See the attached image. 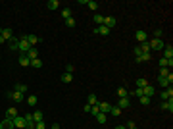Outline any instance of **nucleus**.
I'll return each mask as SVG.
<instances>
[{"label":"nucleus","mask_w":173,"mask_h":129,"mask_svg":"<svg viewBox=\"0 0 173 129\" xmlns=\"http://www.w3.org/2000/svg\"><path fill=\"white\" fill-rule=\"evenodd\" d=\"M148 44H150V50H163V41L162 39H152V41H148Z\"/></svg>","instance_id":"nucleus-1"},{"label":"nucleus","mask_w":173,"mask_h":129,"mask_svg":"<svg viewBox=\"0 0 173 129\" xmlns=\"http://www.w3.org/2000/svg\"><path fill=\"white\" fill-rule=\"evenodd\" d=\"M29 43H27V39H25V35L23 37H19V54H27L29 52Z\"/></svg>","instance_id":"nucleus-2"},{"label":"nucleus","mask_w":173,"mask_h":129,"mask_svg":"<svg viewBox=\"0 0 173 129\" xmlns=\"http://www.w3.org/2000/svg\"><path fill=\"white\" fill-rule=\"evenodd\" d=\"M12 122H14L15 129H25V118H23V116H15Z\"/></svg>","instance_id":"nucleus-3"},{"label":"nucleus","mask_w":173,"mask_h":129,"mask_svg":"<svg viewBox=\"0 0 173 129\" xmlns=\"http://www.w3.org/2000/svg\"><path fill=\"white\" fill-rule=\"evenodd\" d=\"M8 96H10L14 102H23V100H25V95H21V92H15V91H10V92H8Z\"/></svg>","instance_id":"nucleus-4"},{"label":"nucleus","mask_w":173,"mask_h":129,"mask_svg":"<svg viewBox=\"0 0 173 129\" xmlns=\"http://www.w3.org/2000/svg\"><path fill=\"white\" fill-rule=\"evenodd\" d=\"M115 23H117V19H115L114 15H106V18H104V23H102V25H106L108 29H112V27H115Z\"/></svg>","instance_id":"nucleus-5"},{"label":"nucleus","mask_w":173,"mask_h":129,"mask_svg":"<svg viewBox=\"0 0 173 129\" xmlns=\"http://www.w3.org/2000/svg\"><path fill=\"white\" fill-rule=\"evenodd\" d=\"M8 46H10L12 52H19V39H12V41H8Z\"/></svg>","instance_id":"nucleus-6"},{"label":"nucleus","mask_w":173,"mask_h":129,"mask_svg":"<svg viewBox=\"0 0 173 129\" xmlns=\"http://www.w3.org/2000/svg\"><path fill=\"white\" fill-rule=\"evenodd\" d=\"M162 100H173V89L167 87L162 91Z\"/></svg>","instance_id":"nucleus-7"},{"label":"nucleus","mask_w":173,"mask_h":129,"mask_svg":"<svg viewBox=\"0 0 173 129\" xmlns=\"http://www.w3.org/2000/svg\"><path fill=\"white\" fill-rule=\"evenodd\" d=\"M150 58H152V54H150V52H141V54H137V56H135V60H137V62H148Z\"/></svg>","instance_id":"nucleus-8"},{"label":"nucleus","mask_w":173,"mask_h":129,"mask_svg":"<svg viewBox=\"0 0 173 129\" xmlns=\"http://www.w3.org/2000/svg\"><path fill=\"white\" fill-rule=\"evenodd\" d=\"M98 108H100V114H108L112 110V104L110 102H98Z\"/></svg>","instance_id":"nucleus-9"},{"label":"nucleus","mask_w":173,"mask_h":129,"mask_svg":"<svg viewBox=\"0 0 173 129\" xmlns=\"http://www.w3.org/2000/svg\"><path fill=\"white\" fill-rule=\"evenodd\" d=\"M160 108H162V110H169V114H171L173 112V100H162Z\"/></svg>","instance_id":"nucleus-10"},{"label":"nucleus","mask_w":173,"mask_h":129,"mask_svg":"<svg viewBox=\"0 0 173 129\" xmlns=\"http://www.w3.org/2000/svg\"><path fill=\"white\" fill-rule=\"evenodd\" d=\"M163 58H166V60H171L173 58V46H171V44L163 46Z\"/></svg>","instance_id":"nucleus-11"},{"label":"nucleus","mask_w":173,"mask_h":129,"mask_svg":"<svg viewBox=\"0 0 173 129\" xmlns=\"http://www.w3.org/2000/svg\"><path fill=\"white\" fill-rule=\"evenodd\" d=\"M135 37H137V41H139V44H141V43H146V41H148V35L144 33L142 29H139V31H137V35H135Z\"/></svg>","instance_id":"nucleus-12"},{"label":"nucleus","mask_w":173,"mask_h":129,"mask_svg":"<svg viewBox=\"0 0 173 129\" xmlns=\"http://www.w3.org/2000/svg\"><path fill=\"white\" fill-rule=\"evenodd\" d=\"M0 129H15V127H14V122H12L10 118L2 119V123H0Z\"/></svg>","instance_id":"nucleus-13"},{"label":"nucleus","mask_w":173,"mask_h":129,"mask_svg":"<svg viewBox=\"0 0 173 129\" xmlns=\"http://www.w3.org/2000/svg\"><path fill=\"white\" fill-rule=\"evenodd\" d=\"M25 39H27L29 46H35V44L40 41V37H37V35H25Z\"/></svg>","instance_id":"nucleus-14"},{"label":"nucleus","mask_w":173,"mask_h":129,"mask_svg":"<svg viewBox=\"0 0 173 129\" xmlns=\"http://www.w3.org/2000/svg\"><path fill=\"white\" fill-rule=\"evenodd\" d=\"M27 58H29V62L35 60V58H39V50H37L35 46H31V48H29V52H27Z\"/></svg>","instance_id":"nucleus-15"},{"label":"nucleus","mask_w":173,"mask_h":129,"mask_svg":"<svg viewBox=\"0 0 173 129\" xmlns=\"http://www.w3.org/2000/svg\"><path fill=\"white\" fill-rule=\"evenodd\" d=\"M2 37H4V41H12L14 39V31L8 27V29H2Z\"/></svg>","instance_id":"nucleus-16"},{"label":"nucleus","mask_w":173,"mask_h":129,"mask_svg":"<svg viewBox=\"0 0 173 129\" xmlns=\"http://www.w3.org/2000/svg\"><path fill=\"white\" fill-rule=\"evenodd\" d=\"M129 106H131V100L129 98H119L117 108H121V110H123V108H129Z\"/></svg>","instance_id":"nucleus-17"},{"label":"nucleus","mask_w":173,"mask_h":129,"mask_svg":"<svg viewBox=\"0 0 173 129\" xmlns=\"http://www.w3.org/2000/svg\"><path fill=\"white\" fill-rule=\"evenodd\" d=\"M43 118H44V114H43V112H40V110H35V112H33V122H43Z\"/></svg>","instance_id":"nucleus-18"},{"label":"nucleus","mask_w":173,"mask_h":129,"mask_svg":"<svg viewBox=\"0 0 173 129\" xmlns=\"http://www.w3.org/2000/svg\"><path fill=\"white\" fill-rule=\"evenodd\" d=\"M19 64H21V66L23 67H29V64H31V62H29V58H27V54H19Z\"/></svg>","instance_id":"nucleus-19"},{"label":"nucleus","mask_w":173,"mask_h":129,"mask_svg":"<svg viewBox=\"0 0 173 129\" xmlns=\"http://www.w3.org/2000/svg\"><path fill=\"white\" fill-rule=\"evenodd\" d=\"M142 91H144V96H148V98H152V96H154V87H152V85H146Z\"/></svg>","instance_id":"nucleus-20"},{"label":"nucleus","mask_w":173,"mask_h":129,"mask_svg":"<svg viewBox=\"0 0 173 129\" xmlns=\"http://www.w3.org/2000/svg\"><path fill=\"white\" fill-rule=\"evenodd\" d=\"M15 92L25 95V92H27V85H25V83H15Z\"/></svg>","instance_id":"nucleus-21"},{"label":"nucleus","mask_w":173,"mask_h":129,"mask_svg":"<svg viewBox=\"0 0 173 129\" xmlns=\"http://www.w3.org/2000/svg\"><path fill=\"white\" fill-rule=\"evenodd\" d=\"M117 96L119 98H127V96H129V91H127L125 87H119L117 89Z\"/></svg>","instance_id":"nucleus-22"},{"label":"nucleus","mask_w":173,"mask_h":129,"mask_svg":"<svg viewBox=\"0 0 173 129\" xmlns=\"http://www.w3.org/2000/svg\"><path fill=\"white\" fill-rule=\"evenodd\" d=\"M58 6H60V2H58V0H48V2H46V8H48V10H58Z\"/></svg>","instance_id":"nucleus-23"},{"label":"nucleus","mask_w":173,"mask_h":129,"mask_svg":"<svg viewBox=\"0 0 173 129\" xmlns=\"http://www.w3.org/2000/svg\"><path fill=\"white\" fill-rule=\"evenodd\" d=\"M25 100H27V104H29V106H37V102H39V98H37L35 95H31V96H25Z\"/></svg>","instance_id":"nucleus-24"},{"label":"nucleus","mask_w":173,"mask_h":129,"mask_svg":"<svg viewBox=\"0 0 173 129\" xmlns=\"http://www.w3.org/2000/svg\"><path fill=\"white\" fill-rule=\"evenodd\" d=\"M96 33H100V35H104V37H108L110 35V29L106 25H100V27H96Z\"/></svg>","instance_id":"nucleus-25"},{"label":"nucleus","mask_w":173,"mask_h":129,"mask_svg":"<svg viewBox=\"0 0 173 129\" xmlns=\"http://www.w3.org/2000/svg\"><path fill=\"white\" fill-rule=\"evenodd\" d=\"M92 21H94V23H96V25H98V27H100V25H102V23H104V15H100V14H94V18H92Z\"/></svg>","instance_id":"nucleus-26"},{"label":"nucleus","mask_w":173,"mask_h":129,"mask_svg":"<svg viewBox=\"0 0 173 129\" xmlns=\"http://www.w3.org/2000/svg\"><path fill=\"white\" fill-rule=\"evenodd\" d=\"M15 116H18V110H15V108H8V110H6V118L14 119Z\"/></svg>","instance_id":"nucleus-27"},{"label":"nucleus","mask_w":173,"mask_h":129,"mask_svg":"<svg viewBox=\"0 0 173 129\" xmlns=\"http://www.w3.org/2000/svg\"><path fill=\"white\" fill-rule=\"evenodd\" d=\"M31 67H43V60L40 58H35V60H31V64H29Z\"/></svg>","instance_id":"nucleus-28"},{"label":"nucleus","mask_w":173,"mask_h":129,"mask_svg":"<svg viewBox=\"0 0 173 129\" xmlns=\"http://www.w3.org/2000/svg\"><path fill=\"white\" fill-rule=\"evenodd\" d=\"M94 118H96L98 123H106V122H108V116H106V114H96Z\"/></svg>","instance_id":"nucleus-29"},{"label":"nucleus","mask_w":173,"mask_h":129,"mask_svg":"<svg viewBox=\"0 0 173 129\" xmlns=\"http://www.w3.org/2000/svg\"><path fill=\"white\" fill-rule=\"evenodd\" d=\"M110 114L117 118V116H121V114H123V110H121V108H117V106H112V110H110Z\"/></svg>","instance_id":"nucleus-30"},{"label":"nucleus","mask_w":173,"mask_h":129,"mask_svg":"<svg viewBox=\"0 0 173 129\" xmlns=\"http://www.w3.org/2000/svg\"><path fill=\"white\" fill-rule=\"evenodd\" d=\"M62 18H64V19L71 18V8H64V10H62Z\"/></svg>","instance_id":"nucleus-31"},{"label":"nucleus","mask_w":173,"mask_h":129,"mask_svg":"<svg viewBox=\"0 0 173 129\" xmlns=\"http://www.w3.org/2000/svg\"><path fill=\"white\" fill-rule=\"evenodd\" d=\"M89 104H90V106L98 104V98H96V95H94V92H90V95H89Z\"/></svg>","instance_id":"nucleus-32"},{"label":"nucleus","mask_w":173,"mask_h":129,"mask_svg":"<svg viewBox=\"0 0 173 129\" xmlns=\"http://www.w3.org/2000/svg\"><path fill=\"white\" fill-rule=\"evenodd\" d=\"M139 48H141V52H150V44H148V41L146 43H141V46H139Z\"/></svg>","instance_id":"nucleus-33"},{"label":"nucleus","mask_w":173,"mask_h":129,"mask_svg":"<svg viewBox=\"0 0 173 129\" xmlns=\"http://www.w3.org/2000/svg\"><path fill=\"white\" fill-rule=\"evenodd\" d=\"M146 85H148L146 79H142V77H141V79H137V87H139V89H144Z\"/></svg>","instance_id":"nucleus-34"},{"label":"nucleus","mask_w":173,"mask_h":129,"mask_svg":"<svg viewBox=\"0 0 173 129\" xmlns=\"http://www.w3.org/2000/svg\"><path fill=\"white\" fill-rule=\"evenodd\" d=\"M71 79H73L71 73H62V81H64V83H69Z\"/></svg>","instance_id":"nucleus-35"},{"label":"nucleus","mask_w":173,"mask_h":129,"mask_svg":"<svg viewBox=\"0 0 173 129\" xmlns=\"http://www.w3.org/2000/svg\"><path fill=\"white\" fill-rule=\"evenodd\" d=\"M86 6H89L90 10H98V2H94V0H89V2H86Z\"/></svg>","instance_id":"nucleus-36"},{"label":"nucleus","mask_w":173,"mask_h":129,"mask_svg":"<svg viewBox=\"0 0 173 129\" xmlns=\"http://www.w3.org/2000/svg\"><path fill=\"white\" fill-rule=\"evenodd\" d=\"M169 73H171V71L167 70V67H162V70H160V77H167Z\"/></svg>","instance_id":"nucleus-37"},{"label":"nucleus","mask_w":173,"mask_h":129,"mask_svg":"<svg viewBox=\"0 0 173 129\" xmlns=\"http://www.w3.org/2000/svg\"><path fill=\"white\" fill-rule=\"evenodd\" d=\"M139 100H141V104H142V106H148V104H150V98H148V96H141Z\"/></svg>","instance_id":"nucleus-38"},{"label":"nucleus","mask_w":173,"mask_h":129,"mask_svg":"<svg viewBox=\"0 0 173 129\" xmlns=\"http://www.w3.org/2000/svg\"><path fill=\"white\" fill-rule=\"evenodd\" d=\"M73 71H75V66L67 64V66H65V73H71V75H73Z\"/></svg>","instance_id":"nucleus-39"},{"label":"nucleus","mask_w":173,"mask_h":129,"mask_svg":"<svg viewBox=\"0 0 173 129\" xmlns=\"http://www.w3.org/2000/svg\"><path fill=\"white\" fill-rule=\"evenodd\" d=\"M90 112H92V116L100 114V108H98V104H94V106H90Z\"/></svg>","instance_id":"nucleus-40"},{"label":"nucleus","mask_w":173,"mask_h":129,"mask_svg":"<svg viewBox=\"0 0 173 129\" xmlns=\"http://www.w3.org/2000/svg\"><path fill=\"white\" fill-rule=\"evenodd\" d=\"M65 25H67V27H75V19H73V18L65 19Z\"/></svg>","instance_id":"nucleus-41"},{"label":"nucleus","mask_w":173,"mask_h":129,"mask_svg":"<svg viewBox=\"0 0 173 129\" xmlns=\"http://www.w3.org/2000/svg\"><path fill=\"white\" fill-rule=\"evenodd\" d=\"M133 95H135V96H139V98H141V96H144V91H142V89H139V87H137V91H135Z\"/></svg>","instance_id":"nucleus-42"},{"label":"nucleus","mask_w":173,"mask_h":129,"mask_svg":"<svg viewBox=\"0 0 173 129\" xmlns=\"http://www.w3.org/2000/svg\"><path fill=\"white\" fill-rule=\"evenodd\" d=\"M154 39H162V29H156L154 31Z\"/></svg>","instance_id":"nucleus-43"},{"label":"nucleus","mask_w":173,"mask_h":129,"mask_svg":"<svg viewBox=\"0 0 173 129\" xmlns=\"http://www.w3.org/2000/svg\"><path fill=\"white\" fill-rule=\"evenodd\" d=\"M127 129H135V127H137V125H135V122H127V125H125Z\"/></svg>","instance_id":"nucleus-44"},{"label":"nucleus","mask_w":173,"mask_h":129,"mask_svg":"<svg viewBox=\"0 0 173 129\" xmlns=\"http://www.w3.org/2000/svg\"><path fill=\"white\" fill-rule=\"evenodd\" d=\"M50 129H60V123H54V125H52Z\"/></svg>","instance_id":"nucleus-45"},{"label":"nucleus","mask_w":173,"mask_h":129,"mask_svg":"<svg viewBox=\"0 0 173 129\" xmlns=\"http://www.w3.org/2000/svg\"><path fill=\"white\" fill-rule=\"evenodd\" d=\"M115 129H127V127H125V125H117Z\"/></svg>","instance_id":"nucleus-46"},{"label":"nucleus","mask_w":173,"mask_h":129,"mask_svg":"<svg viewBox=\"0 0 173 129\" xmlns=\"http://www.w3.org/2000/svg\"><path fill=\"white\" fill-rule=\"evenodd\" d=\"M2 43H6V41H4V37H2V35H0V44H2Z\"/></svg>","instance_id":"nucleus-47"},{"label":"nucleus","mask_w":173,"mask_h":129,"mask_svg":"<svg viewBox=\"0 0 173 129\" xmlns=\"http://www.w3.org/2000/svg\"><path fill=\"white\" fill-rule=\"evenodd\" d=\"M0 35H2V29H0Z\"/></svg>","instance_id":"nucleus-48"},{"label":"nucleus","mask_w":173,"mask_h":129,"mask_svg":"<svg viewBox=\"0 0 173 129\" xmlns=\"http://www.w3.org/2000/svg\"><path fill=\"white\" fill-rule=\"evenodd\" d=\"M44 129H46V127H44Z\"/></svg>","instance_id":"nucleus-49"},{"label":"nucleus","mask_w":173,"mask_h":129,"mask_svg":"<svg viewBox=\"0 0 173 129\" xmlns=\"http://www.w3.org/2000/svg\"><path fill=\"white\" fill-rule=\"evenodd\" d=\"M135 129H137V127H135Z\"/></svg>","instance_id":"nucleus-50"}]
</instances>
